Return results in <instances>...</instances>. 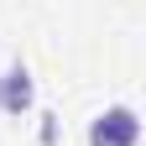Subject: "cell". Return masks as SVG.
I'll use <instances>...</instances> for the list:
<instances>
[{
  "instance_id": "obj_1",
  "label": "cell",
  "mask_w": 146,
  "mask_h": 146,
  "mask_svg": "<svg viewBox=\"0 0 146 146\" xmlns=\"http://www.w3.org/2000/svg\"><path fill=\"white\" fill-rule=\"evenodd\" d=\"M136 141H141V115L131 104H110L89 125V146H136Z\"/></svg>"
},
{
  "instance_id": "obj_2",
  "label": "cell",
  "mask_w": 146,
  "mask_h": 146,
  "mask_svg": "<svg viewBox=\"0 0 146 146\" xmlns=\"http://www.w3.org/2000/svg\"><path fill=\"white\" fill-rule=\"evenodd\" d=\"M31 104H36V78H31V68L16 58L0 73V115L21 120V115H31Z\"/></svg>"
},
{
  "instance_id": "obj_3",
  "label": "cell",
  "mask_w": 146,
  "mask_h": 146,
  "mask_svg": "<svg viewBox=\"0 0 146 146\" xmlns=\"http://www.w3.org/2000/svg\"><path fill=\"white\" fill-rule=\"evenodd\" d=\"M58 136H63V125H58V115L47 110V115H42V125H36V141H42V146H58Z\"/></svg>"
}]
</instances>
